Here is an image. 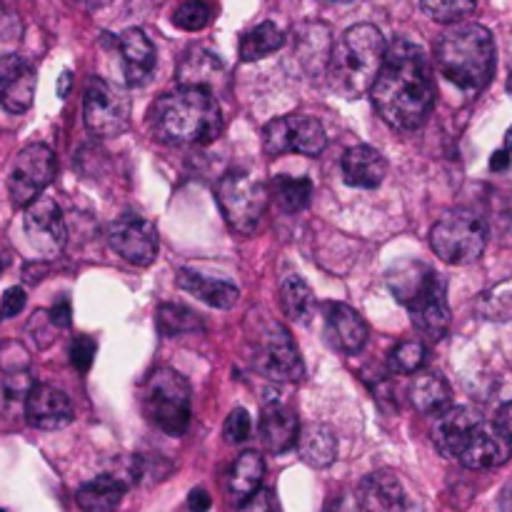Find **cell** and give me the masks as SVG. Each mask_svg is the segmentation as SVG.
I'll list each match as a JSON object with an SVG mask.
<instances>
[{
  "label": "cell",
  "instance_id": "6da1fadb",
  "mask_svg": "<svg viewBox=\"0 0 512 512\" xmlns=\"http://www.w3.org/2000/svg\"><path fill=\"white\" fill-rule=\"evenodd\" d=\"M375 110L395 130L423 128L435 105V83L428 55L410 40L398 38L388 45L378 80L370 88Z\"/></svg>",
  "mask_w": 512,
  "mask_h": 512
},
{
  "label": "cell",
  "instance_id": "7a4b0ae2",
  "mask_svg": "<svg viewBox=\"0 0 512 512\" xmlns=\"http://www.w3.org/2000/svg\"><path fill=\"white\" fill-rule=\"evenodd\" d=\"M148 125L165 145H208L223 130V110L213 90L180 85L150 105Z\"/></svg>",
  "mask_w": 512,
  "mask_h": 512
},
{
  "label": "cell",
  "instance_id": "3957f363",
  "mask_svg": "<svg viewBox=\"0 0 512 512\" xmlns=\"http://www.w3.org/2000/svg\"><path fill=\"white\" fill-rule=\"evenodd\" d=\"M435 60L450 83L468 93H478L495 73L493 33L478 23L450 25L435 45Z\"/></svg>",
  "mask_w": 512,
  "mask_h": 512
},
{
  "label": "cell",
  "instance_id": "277c9868",
  "mask_svg": "<svg viewBox=\"0 0 512 512\" xmlns=\"http://www.w3.org/2000/svg\"><path fill=\"white\" fill-rule=\"evenodd\" d=\"M385 53H388V43L375 25L360 23L345 30L330 58L328 75L333 80V88L345 98H358L368 93L378 80Z\"/></svg>",
  "mask_w": 512,
  "mask_h": 512
},
{
  "label": "cell",
  "instance_id": "5b68a950",
  "mask_svg": "<svg viewBox=\"0 0 512 512\" xmlns=\"http://www.w3.org/2000/svg\"><path fill=\"white\" fill-rule=\"evenodd\" d=\"M150 423L165 435H183L190 425V385L178 370L158 368L143 388Z\"/></svg>",
  "mask_w": 512,
  "mask_h": 512
},
{
  "label": "cell",
  "instance_id": "8992f818",
  "mask_svg": "<svg viewBox=\"0 0 512 512\" xmlns=\"http://www.w3.org/2000/svg\"><path fill=\"white\" fill-rule=\"evenodd\" d=\"M430 245L443 263L470 265L483 255L485 245H488V228L475 213L453 210L433 225Z\"/></svg>",
  "mask_w": 512,
  "mask_h": 512
},
{
  "label": "cell",
  "instance_id": "52a82bcc",
  "mask_svg": "<svg viewBox=\"0 0 512 512\" xmlns=\"http://www.w3.org/2000/svg\"><path fill=\"white\" fill-rule=\"evenodd\" d=\"M220 210H223L225 220H228L230 230L240 235H250L258 228L260 218H263L265 208H268L270 193L265 183L250 178L243 170H233V173L223 175L215 190Z\"/></svg>",
  "mask_w": 512,
  "mask_h": 512
},
{
  "label": "cell",
  "instance_id": "ba28073f",
  "mask_svg": "<svg viewBox=\"0 0 512 512\" xmlns=\"http://www.w3.org/2000/svg\"><path fill=\"white\" fill-rule=\"evenodd\" d=\"M83 120L85 128L98 138H115L125 133L130 123V98L115 83L93 75L85 85Z\"/></svg>",
  "mask_w": 512,
  "mask_h": 512
},
{
  "label": "cell",
  "instance_id": "9c48e42d",
  "mask_svg": "<svg viewBox=\"0 0 512 512\" xmlns=\"http://www.w3.org/2000/svg\"><path fill=\"white\" fill-rule=\"evenodd\" d=\"M328 145L323 123L310 115H283L265 125L263 130V148L268 155L298 153L315 158Z\"/></svg>",
  "mask_w": 512,
  "mask_h": 512
},
{
  "label": "cell",
  "instance_id": "30bf717a",
  "mask_svg": "<svg viewBox=\"0 0 512 512\" xmlns=\"http://www.w3.org/2000/svg\"><path fill=\"white\" fill-rule=\"evenodd\" d=\"M55 168V153L48 145L33 143L20 150L8 175V193L15 208H28L38 200L55 178Z\"/></svg>",
  "mask_w": 512,
  "mask_h": 512
},
{
  "label": "cell",
  "instance_id": "8fae6325",
  "mask_svg": "<svg viewBox=\"0 0 512 512\" xmlns=\"http://www.w3.org/2000/svg\"><path fill=\"white\" fill-rule=\"evenodd\" d=\"M255 363L263 370L268 378L283 380V383H298L303 378L305 368L300 360L298 345H295L293 335L288 328L275 320H268L263 328L258 330L255 338Z\"/></svg>",
  "mask_w": 512,
  "mask_h": 512
},
{
  "label": "cell",
  "instance_id": "7c38bea8",
  "mask_svg": "<svg viewBox=\"0 0 512 512\" xmlns=\"http://www.w3.org/2000/svg\"><path fill=\"white\" fill-rule=\"evenodd\" d=\"M108 240L115 253L135 268H148L158 255V230L145 215L125 213L110 225Z\"/></svg>",
  "mask_w": 512,
  "mask_h": 512
},
{
  "label": "cell",
  "instance_id": "4fadbf2b",
  "mask_svg": "<svg viewBox=\"0 0 512 512\" xmlns=\"http://www.w3.org/2000/svg\"><path fill=\"white\" fill-rule=\"evenodd\" d=\"M25 235H28L30 245H33L38 253L58 255L65 248V240H68V228H65L63 213H60L58 203L53 198H45L40 195L38 200L25 208Z\"/></svg>",
  "mask_w": 512,
  "mask_h": 512
},
{
  "label": "cell",
  "instance_id": "5bb4252c",
  "mask_svg": "<svg viewBox=\"0 0 512 512\" xmlns=\"http://www.w3.org/2000/svg\"><path fill=\"white\" fill-rule=\"evenodd\" d=\"M512 440L500 430L498 423H480L460 450L458 460L470 470H493L510 460Z\"/></svg>",
  "mask_w": 512,
  "mask_h": 512
},
{
  "label": "cell",
  "instance_id": "9a60e30c",
  "mask_svg": "<svg viewBox=\"0 0 512 512\" xmlns=\"http://www.w3.org/2000/svg\"><path fill=\"white\" fill-rule=\"evenodd\" d=\"M38 75L23 55L0 58V108L20 115L33 105Z\"/></svg>",
  "mask_w": 512,
  "mask_h": 512
},
{
  "label": "cell",
  "instance_id": "2e32d148",
  "mask_svg": "<svg viewBox=\"0 0 512 512\" xmlns=\"http://www.w3.org/2000/svg\"><path fill=\"white\" fill-rule=\"evenodd\" d=\"M25 418L38 430H60L73 420V403L53 385H33L25 398Z\"/></svg>",
  "mask_w": 512,
  "mask_h": 512
},
{
  "label": "cell",
  "instance_id": "e0dca14e",
  "mask_svg": "<svg viewBox=\"0 0 512 512\" xmlns=\"http://www.w3.org/2000/svg\"><path fill=\"white\" fill-rule=\"evenodd\" d=\"M325 335L330 345L345 355H355L368 343V323L358 310L343 303H330L325 308Z\"/></svg>",
  "mask_w": 512,
  "mask_h": 512
},
{
  "label": "cell",
  "instance_id": "ac0fdd59",
  "mask_svg": "<svg viewBox=\"0 0 512 512\" xmlns=\"http://www.w3.org/2000/svg\"><path fill=\"white\" fill-rule=\"evenodd\" d=\"M333 35L325 23H303L295 28V60L308 75L328 73L333 58Z\"/></svg>",
  "mask_w": 512,
  "mask_h": 512
},
{
  "label": "cell",
  "instance_id": "d6986e66",
  "mask_svg": "<svg viewBox=\"0 0 512 512\" xmlns=\"http://www.w3.org/2000/svg\"><path fill=\"white\" fill-rule=\"evenodd\" d=\"M483 423L478 413L473 408H448L445 413L438 415L433 425V443L445 458H458L460 450L465 448L468 438L473 435V430Z\"/></svg>",
  "mask_w": 512,
  "mask_h": 512
},
{
  "label": "cell",
  "instance_id": "ffe728a7",
  "mask_svg": "<svg viewBox=\"0 0 512 512\" xmlns=\"http://www.w3.org/2000/svg\"><path fill=\"white\" fill-rule=\"evenodd\" d=\"M438 273L420 260H400L388 270V288L400 305L410 308L438 285Z\"/></svg>",
  "mask_w": 512,
  "mask_h": 512
},
{
  "label": "cell",
  "instance_id": "44dd1931",
  "mask_svg": "<svg viewBox=\"0 0 512 512\" xmlns=\"http://www.w3.org/2000/svg\"><path fill=\"white\" fill-rule=\"evenodd\" d=\"M298 438L300 425L295 410L278 400L265 405L263 415H260V440H263L265 450L275 455L288 453L293 445H298Z\"/></svg>",
  "mask_w": 512,
  "mask_h": 512
},
{
  "label": "cell",
  "instance_id": "7402d4cb",
  "mask_svg": "<svg viewBox=\"0 0 512 512\" xmlns=\"http://www.w3.org/2000/svg\"><path fill=\"white\" fill-rule=\"evenodd\" d=\"M360 512H405V490L393 473L368 475L355 490Z\"/></svg>",
  "mask_w": 512,
  "mask_h": 512
},
{
  "label": "cell",
  "instance_id": "603a6c76",
  "mask_svg": "<svg viewBox=\"0 0 512 512\" xmlns=\"http://www.w3.org/2000/svg\"><path fill=\"white\" fill-rule=\"evenodd\" d=\"M410 320H413L415 330L420 335H425L428 340H443L448 335L450 328V308L448 298H445V283L438 280L430 293H425L423 298L415 305H410Z\"/></svg>",
  "mask_w": 512,
  "mask_h": 512
},
{
  "label": "cell",
  "instance_id": "cb8c5ba5",
  "mask_svg": "<svg viewBox=\"0 0 512 512\" xmlns=\"http://www.w3.org/2000/svg\"><path fill=\"white\" fill-rule=\"evenodd\" d=\"M388 175V163L383 153L370 145H355L343 155V180L350 188L373 190Z\"/></svg>",
  "mask_w": 512,
  "mask_h": 512
},
{
  "label": "cell",
  "instance_id": "d4e9b609",
  "mask_svg": "<svg viewBox=\"0 0 512 512\" xmlns=\"http://www.w3.org/2000/svg\"><path fill=\"white\" fill-rule=\"evenodd\" d=\"M123 53L125 78L130 85H143L155 70V48L140 28H128L118 40Z\"/></svg>",
  "mask_w": 512,
  "mask_h": 512
},
{
  "label": "cell",
  "instance_id": "484cf974",
  "mask_svg": "<svg viewBox=\"0 0 512 512\" xmlns=\"http://www.w3.org/2000/svg\"><path fill=\"white\" fill-rule=\"evenodd\" d=\"M175 280H178L180 290H185L210 308L228 310L240 300V290L228 280L208 278V275H200L195 270H180Z\"/></svg>",
  "mask_w": 512,
  "mask_h": 512
},
{
  "label": "cell",
  "instance_id": "4316f807",
  "mask_svg": "<svg viewBox=\"0 0 512 512\" xmlns=\"http://www.w3.org/2000/svg\"><path fill=\"white\" fill-rule=\"evenodd\" d=\"M408 398L413 408L423 415L445 413L453 408V390H450L448 380L440 373H418L408 388Z\"/></svg>",
  "mask_w": 512,
  "mask_h": 512
},
{
  "label": "cell",
  "instance_id": "83f0119b",
  "mask_svg": "<svg viewBox=\"0 0 512 512\" xmlns=\"http://www.w3.org/2000/svg\"><path fill=\"white\" fill-rule=\"evenodd\" d=\"M265 478V460L263 455L248 450V453L238 455V460L233 463L228 473V498L230 503L243 505L250 495H255L260 490V483Z\"/></svg>",
  "mask_w": 512,
  "mask_h": 512
},
{
  "label": "cell",
  "instance_id": "f1b7e54d",
  "mask_svg": "<svg viewBox=\"0 0 512 512\" xmlns=\"http://www.w3.org/2000/svg\"><path fill=\"white\" fill-rule=\"evenodd\" d=\"M125 495V480L118 475H98L78 490L75 500L83 512H115Z\"/></svg>",
  "mask_w": 512,
  "mask_h": 512
},
{
  "label": "cell",
  "instance_id": "f546056e",
  "mask_svg": "<svg viewBox=\"0 0 512 512\" xmlns=\"http://www.w3.org/2000/svg\"><path fill=\"white\" fill-rule=\"evenodd\" d=\"M298 453L310 468H328L338 458V438L328 425L313 423L300 430Z\"/></svg>",
  "mask_w": 512,
  "mask_h": 512
},
{
  "label": "cell",
  "instance_id": "4dcf8cb0",
  "mask_svg": "<svg viewBox=\"0 0 512 512\" xmlns=\"http://www.w3.org/2000/svg\"><path fill=\"white\" fill-rule=\"evenodd\" d=\"M280 308L293 323H308L315 315V295L300 275H285L280 283Z\"/></svg>",
  "mask_w": 512,
  "mask_h": 512
},
{
  "label": "cell",
  "instance_id": "1f68e13d",
  "mask_svg": "<svg viewBox=\"0 0 512 512\" xmlns=\"http://www.w3.org/2000/svg\"><path fill=\"white\" fill-rule=\"evenodd\" d=\"M283 43V30H280L273 20H265V23L255 25L248 33H243V38H240V60L253 63V60H260L265 58V55L283 48Z\"/></svg>",
  "mask_w": 512,
  "mask_h": 512
},
{
  "label": "cell",
  "instance_id": "d6a6232c",
  "mask_svg": "<svg viewBox=\"0 0 512 512\" xmlns=\"http://www.w3.org/2000/svg\"><path fill=\"white\" fill-rule=\"evenodd\" d=\"M273 195L275 203L285 210V213H300L310 205L313 198V183L308 178H290V175H278L273 180Z\"/></svg>",
  "mask_w": 512,
  "mask_h": 512
},
{
  "label": "cell",
  "instance_id": "836d02e7",
  "mask_svg": "<svg viewBox=\"0 0 512 512\" xmlns=\"http://www.w3.org/2000/svg\"><path fill=\"white\" fill-rule=\"evenodd\" d=\"M155 323H158V330L165 338H175V335H188L203 330V323H200V318L193 310L175 303L160 305L158 313H155Z\"/></svg>",
  "mask_w": 512,
  "mask_h": 512
},
{
  "label": "cell",
  "instance_id": "e575fe53",
  "mask_svg": "<svg viewBox=\"0 0 512 512\" xmlns=\"http://www.w3.org/2000/svg\"><path fill=\"white\" fill-rule=\"evenodd\" d=\"M220 75V60L208 50H193L180 65V85H198L210 90V80Z\"/></svg>",
  "mask_w": 512,
  "mask_h": 512
},
{
  "label": "cell",
  "instance_id": "d590c367",
  "mask_svg": "<svg viewBox=\"0 0 512 512\" xmlns=\"http://www.w3.org/2000/svg\"><path fill=\"white\" fill-rule=\"evenodd\" d=\"M420 5H423V10L430 18L445 25L463 23L478 8L475 0H420Z\"/></svg>",
  "mask_w": 512,
  "mask_h": 512
},
{
  "label": "cell",
  "instance_id": "8d00e7d4",
  "mask_svg": "<svg viewBox=\"0 0 512 512\" xmlns=\"http://www.w3.org/2000/svg\"><path fill=\"white\" fill-rule=\"evenodd\" d=\"M428 360V350L420 340H405L390 353V370L398 375H415L423 370Z\"/></svg>",
  "mask_w": 512,
  "mask_h": 512
},
{
  "label": "cell",
  "instance_id": "74e56055",
  "mask_svg": "<svg viewBox=\"0 0 512 512\" xmlns=\"http://www.w3.org/2000/svg\"><path fill=\"white\" fill-rule=\"evenodd\" d=\"M478 310L488 320H510L512 318V280L495 285L488 293L480 295Z\"/></svg>",
  "mask_w": 512,
  "mask_h": 512
},
{
  "label": "cell",
  "instance_id": "f35d334b",
  "mask_svg": "<svg viewBox=\"0 0 512 512\" xmlns=\"http://www.w3.org/2000/svg\"><path fill=\"white\" fill-rule=\"evenodd\" d=\"M210 5L205 0H185V3L178 5L173 15V23L178 25L180 30H188V33H195V30H203L205 25L210 23Z\"/></svg>",
  "mask_w": 512,
  "mask_h": 512
},
{
  "label": "cell",
  "instance_id": "ab89813d",
  "mask_svg": "<svg viewBox=\"0 0 512 512\" xmlns=\"http://www.w3.org/2000/svg\"><path fill=\"white\" fill-rule=\"evenodd\" d=\"M23 33V20H20L18 8L13 0H0V43L18 40Z\"/></svg>",
  "mask_w": 512,
  "mask_h": 512
},
{
  "label": "cell",
  "instance_id": "60d3db41",
  "mask_svg": "<svg viewBox=\"0 0 512 512\" xmlns=\"http://www.w3.org/2000/svg\"><path fill=\"white\" fill-rule=\"evenodd\" d=\"M95 353H98V343L90 335H78L73 340V345H70V363H73V368L78 373H88Z\"/></svg>",
  "mask_w": 512,
  "mask_h": 512
},
{
  "label": "cell",
  "instance_id": "b9f144b4",
  "mask_svg": "<svg viewBox=\"0 0 512 512\" xmlns=\"http://www.w3.org/2000/svg\"><path fill=\"white\" fill-rule=\"evenodd\" d=\"M0 370L3 375L10 373H23L30 370V358L20 343H3L0 345Z\"/></svg>",
  "mask_w": 512,
  "mask_h": 512
},
{
  "label": "cell",
  "instance_id": "7bdbcfd3",
  "mask_svg": "<svg viewBox=\"0 0 512 512\" xmlns=\"http://www.w3.org/2000/svg\"><path fill=\"white\" fill-rule=\"evenodd\" d=\"M250 428H253V423H250L248 410L235 408L233 413L228 415V420H225L223 435L230 445H238V443H243V440H248Z\"/></svg>",
  "mask_w": 512,
  "mask_h": 512
},
{
  "label": "cell",
  "instance_id": "ee69618b",
  "mask_svg": "<svg viewBox=\"0 0 512 512\" xmlns=\"http://www.w3.org/2000/svg\"><path fill=\"white\" fill-rule=\"evenodd\" d=\"M238 512H278V500H275L273 490L260 488L243 505H238Z\"/></svg>",
  "mask_w": 512,
  "mask_h": 512
},
{
  "label": "cell",
  "instance_id": "f6af8a7d",
  "mask_svg": "<svg viewBox=\"0 0 512 512\" xmlns=\"http://www.w3.org/2000/svg\"><path fill=\"white\" fill-rule=\"evenodd\" d=\"M0 308H3L5 318H15L20 310L25 308V290L23 288H8L0 298Z\"/></svg>",
  "mask_w": 512,
  "mask_h": 512
},
{
  "label": "cell",
  "instance_id": "bcb514c9",
  "mask_svg": "<svg viewBox=\"0 0 512 512\" xmlns=\"http://www.w3.org/2000/svg\"><path fill=\"white\" fill-rule=\"evenodd\" d=\"M325 512H360L358 495L355 493H340L325 505Z\"/></svg>",
  "mask_w": 512,
  "mask_h": 512
},
{
  "label": "cell",
  "instance_id": "7dc6e473",
  "mask_svg": "<svg viewBox=\"0 0 512 512\" xmlns=\"http://www.w3.org/2000/svg\"><path fill=\"white\" fill-rule=\"evenodd\" d=\"M70 315H73V310H70V303H68V298H60L58 303L53 305V308H50V320H53L55 323V328H68L70 325Z\"/></svg>",
  "mask_w": 512,
  "mask_h": 512
},
{
  "label": "cell",
  "instance_id": "c3c4849f",
  "mask_svg": "<svg viewBox=\"0 0 512 512\" xmlns=\"http://www.w3.org/2000/svg\"><path fill=\"white\" fill-rule=\"evenodd\" d=\"M188 508L190 512H208L210 510V495L203 488H195L188 495Z\"/></svg>",
  "mask_w": 512,
  "mask_h": 512
},
{
  "label": "cell",
  "instance_id": "681fc988",
  "mask_svg": "<svg viewBox=\"0 0 512 512\" xmlns=\"http://www.w3.org/2000/svg\"><path fill=\"white\" fill-rule=\"evenodd\" d=\"M495 423H498L500 430H503V433L512 440V400L498 410V418H495Z\"/></svg>",
  "mask_w": 512,
  "mask_h": 512
},
{
  "label": "cell",
  "instance_id": "f907efd6",
  "mask_svg": "<svg viewBox=\"0 0 512 512\" xmlns=\"http://www.w3.org/2000/svg\"><path fill=\"white\" fill-rule=\"evenodd\" d=\"M490 168L493 170H505V168H510V153L508 150H495L493 153V158H490Z\"/></svg>",
  "mask_w": 512,
  "mask_h": 512
},
{
  "label": "cell",
  "instance_id": "816d5d0a",
  "mask_svg": "<svg viewBox=\"0 0 512 512\" xmlns=\"http://www.w3.org/2000/svg\"><path fill=\"white\" fill-rule=\"evenodd\" d=\"M70 83H73V75H70V70H65V73L60 75V80H58V95H60V98H65V95H68Z\"/></svg>",
  "mask_w": 512,
  "mask_h": 512
},
{
  "label": "cell",
  "instance_id": "f5cc1de1",
  "mask_svg": "<svg viewBox=\"0 0 512 512\" xmlns=\"http://www.w3.org/2000/svg\"><path fill=\"white\" fill-rule=\"evenodd\" d=\"M500 510L503 512H512V485L503 490V495H500Z\"/></svg>",
  "mask_w": 512,
  "mask_h": 512
},
{
  "label": "cell",
  "instance_id": "db71d44e",
  "mask_svg": "<svg viewBox=\"0 0 512 512\" xmlns=\"http://www.w3.org/2000/svg\"><path fill=\"white\" fill-rule=\"evenodd\" d=\"M505 150L512 153V125L508 128V133H505Z\"/></svg>",
  "mask_w": 512,
  "mask_h": 512
},
{
  "label": "cell",
  "instance_id": "11a10c76",
  "mask_svg": "<svg viewBox=\"0 0 512 512\" xmlns=\"http://www.w3.org/2000/svg\"><path fill=\"white\" fill-rule=\"evenodd\" d=\"M508 90L512 93V68H510V75H508Z\"/></svg>",
  "mask_w": 512,
  "mask_h": 512
},
{
  "label": "cell",
  "instance_id": "9f6ffc18",
  "mask_svg": "<svg viewBox=\"0 0 512 512\" xmlns=\"http://www.w3.org/2000/svg\"><path fill=\"white\" fill-rule=\"evenodd\" d=\"M3 268H5V260H3V255H0V273H3Z\"/></svg>",
  "mask_w": 512,
  "mask_h": 512
},
{
  "label": "cell",
  "instance_id": "6f0895ef",
  "mask_svg": "<svg viewBox=\"0 0 512 512\" xmlns=\"http://www.w3.org/2000/svg\"><path fill=\"white\" fill-rule=\"evenodd\" d=\"M333 3H348V0H333Z\"/></svg>",
  "mask_w": 512,
  "mask_h": 512
},
{
  "label": "cell",
  "instance_id": "680465c9",
  "mask_svg": "<svg viewBox=\"0 0 512 512\" xmlns=\"http://www.w3.org/2000/svg\"><path fill=\"white\" fill-rule=\"evenodd\" d=\"M5 318V315H3V308H0V320H3Z\"/></svg>",
  "mask_w": 512,
  "mask_h": 512
},
{
  "label": "cell",
  "instance_id": "91938a15",
  "mask_svg": "<svg viewBox=\"0 0 512 512\" xmlns=\"http://www.w3.org/2000/svg\"><path fill=\"white\" fill-rule=\"evenodd\" d=\"M0 512H5V510H0Z\"/></svg>",
  "mask_w": 512,
  "mask_h": 512
}]
</instances>
